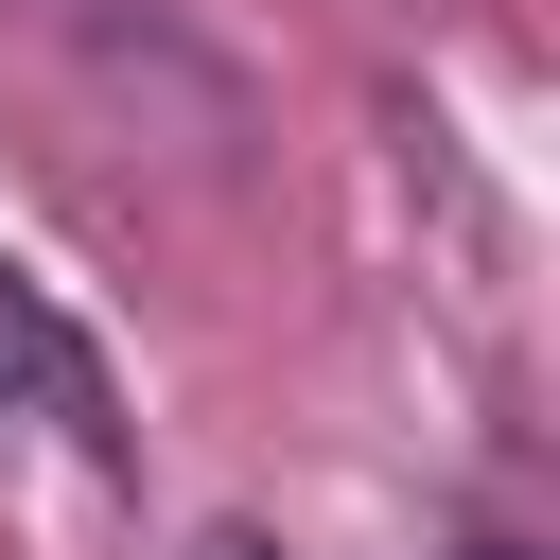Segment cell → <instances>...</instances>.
Returning <instances> with one entry per match:
<instances>
[{
	"label": "cell",
	"mask_w": 560,
	"mask_h": 560,
	"mask_svg": "<svg viewBox=\"0 0 560 560\" xmlns=\"http://www.w3.org/2000/svg\"><path fill=\"white\" fill-rule=\"evenodd\" d=\"M0 420H52L88 472H122V385H105V350L52 315V280L0 245Z\"/></svg>",
	"instance_id": "obj_1"
},
{
	"label": "cell",
	"mask_w": 560,
	"mask_h": 560,
	"mask_svg": "<svg viewBox=\"0 0 560 560\" xmlns=\"http://www.w3.org/2000/svg\"><path fill=\"white\" fill-rule=\"evenodd\" d=\"M175 560H280V542H262V525H192Z\"/></svg>",
	"instance_id": "obj_2"
},
{
	"label": "cell",
	"mask_w": 560,
	"mask_h": 560,
	"mask_svg": "<svg viewBox=\"0 0 560 560\" xmlns=\"http://www.w3.org/2000/svg\"><path fill=\"white\" fill-rule=\"evenodd\" d=\"M455 560H525V542H455Z\"/></svg>",
	"instance_id": "obj_3"
}]
</instances>
